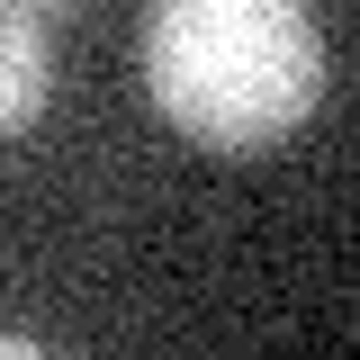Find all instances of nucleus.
I'll return each mask as SVG.
<instances>
[{"instance_id":"1","label":"nucleus","mask_w":360,"mask_h":360,"mask_svg":"<svg viewBox=\"0 0 360 360\" xmlns=\"http://www.w3.org/2000/svg\"><path fill=\"white\" fill-rule=\"evenodd\" d=\"M144 90L189 144L270 153L324 99V27L307 0H153Z\"/></svg>"},{"instance_id":"2","label":"nucleus","mask_w":360,"mask_h":360,"mask_svg":"<svg viewBox=\"0 0 360 360\" xmlns=\"http://www.w3.org/2000/svg\"><path fill=\"white\" fill-rule=\"evenodd\" d=\"M45 99H54V27L37 9L0 0V135L37 127Z\"/></svg>"},{"instance_id":"3","label":"nucleus","mask_w":360,"mask_h":360,"mask_svg":"<svg viewBox=\"0 0 360 360\" xmlns=\"http://www.w3.org/2000/svg\"><path fill=\"white\" fill-rule=\"evenodd\" d=\"M0 360H37V333H0Z\"/></svg>"},{"instance_id":"4","label":"nucleus","mask_w":360,"mask_h":360,"mask_svg":"<svg viewBox=\"0 0 360 360\" xmlns=\"http://www.w3.org/2000/svg\"><path fill=\"white\" fill-rule=\"evenodd\" d=\"M18 9H37L45 27H54V18H63V9H82V0H18Z\"/></svg>"}]
</instances>
